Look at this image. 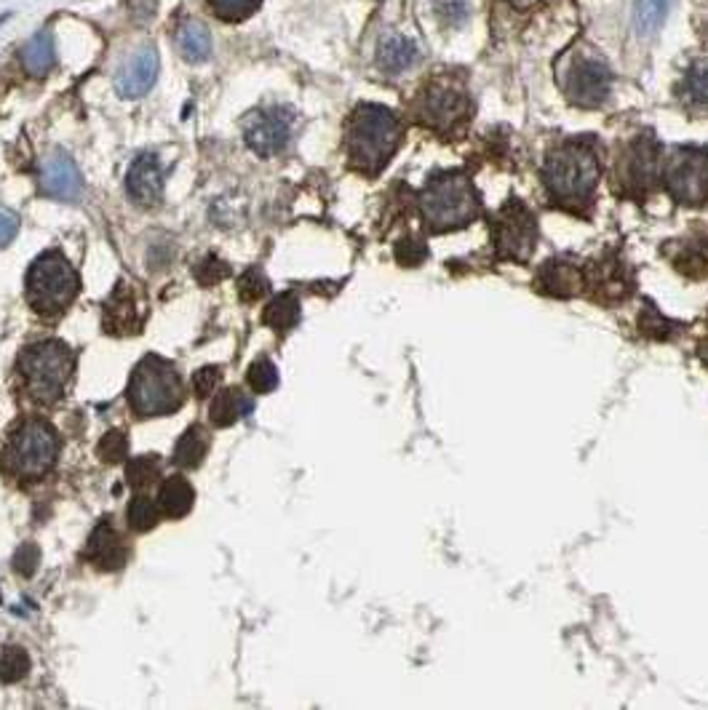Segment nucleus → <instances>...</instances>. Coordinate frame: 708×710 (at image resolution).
<instances>
[{
  "label": "nucleus",
  "mask_w": 708,
  "mask_h": 710,
  "mask_svg": "<svg viewBox=\"0 0 708 710\" xmlns=\"http://www.w3.org/2000/svg\"><path fill=\"white\" fill-rule=\"evenodd\" d=\"M142 321H145V310L137 302L134 286L120 284L107 299L105 308V323L113 334H134L140 332Z\"/></svg>",
  "instance_id": "a211bd4d"
},
{
  "label": "nucleus",
  "mask_w": 708,
  "mask_h": 710,
  "mask_svg": "<svg viewBox=\"0 0 708 710\" xmlns=\"http://www.w3.org/2000/svg\"><path fill=\"white\" fill-rule=\"evenodd\" d=\"M126 190L140 206H155L164 195V169L153 153L140 155L126 175Z\"/></svg>",
  "instance_id": "dca6fc26"
},
{
  "label": "nucleus",
  "mask_w": 708,
  "mask_h": 710,
  "mask_svg": "<svg viewBox=\"0 0 708 710\" xmlns=\"http://www.w3.org/2000/svg\"><path fill=\"white\" fill-rule=\"evenodd\" d=\"M543 182L556 204H585L598 182V160L583 142H567L545 158Z\"/></svg>",
  "instance_id": "f03ea898"
},
{
  "label": "nucleus",
  "mask_w": 708,
  "mask_h": 710,
  "mask_svg": "<svg viewBox=\"0 0 708 710\" xmlns=\"http://www.w3.org/2000/svg\"><path fill=\"white\" fill-rule=\"evenodd\" d=\"M30 673V655L22 646H5L0 651V681L14 684V681L25 679Z\"/></svg>",
  "instance_id": "c85d7f7f"
},
{
  "label": "nucleus",
  "mask_w": 708,
  "mask_h": 710,
  "mask_svg": "<svg viewBox=\"0 0 708 710\" xmlns=\"http://www.w3.org/2000/svg\"><path fill=\"white\" fill-rule=\"evenodd\" d=\"M160 476V460L155 454H147V457H134L126 465V481L134 489L150 487L153 481H158Z\"/></svg>",
  "instance_id": "c756f323"
},
{
  "label": "nucleus",
  "mask_w": 708,
  "mask_h": 710,
  "mask_svg": "<svg viewBox=\"0 0 708 710\" xmlns=\"http://www.w3.org/2000/svg\"><path fill=\"white\" fill-rule=\"evenodd\" d=\"M417 60H420L417 46H414L412 40L404 38V36L385 38L383 43H379V49H377V65L383 67L385 73H390V75H399V73L410 70V67Z\"/></svg>",
  "instance_id": "aec40b11"
},
{
  "label": "nucleus",
  "mask_w": 708,
  "mask_h": 710,
  "mask_svg": "<svg viewBox=\"0 0 708 710\" xmlns=\"http://www.w3.org/2000/svg\"><path fill=\"white\" fill-rule=\"evenodd\" d=\"M655 177H658V144H655L653 137L644 134L623 155L620 182H623L626 193L642 195L653 188Z\"/></svg>",
  "instance_id": "4468645a"
},
{
  "label": "nucleus",
  "mask_w": 708,
  "mask_h": 710,
  "mask_svg": "<svg viewBox=\"0 0 708 710\" xmlns=\"http://www.w3.org/2000/svg\"><path fill=\"white\" fill-rule=\"evenodd\" d=\"M613 89V70L596 56H583L564 75V91L569 102L580 107H598Z\"/></svg>",
  "instance_id": "9d476101"
},
{
  "label": "nucleus",
  "mask_w": 708,
  "mask_h": 710,
  "mask_svg": "<svg viewBox=\"0 0 708 710\" xmlns=\"http://www.w3.org/2000/svg\"><path fill=\"white\" fill-rule=\"evenodd\" d=\"M22 67L36 78H43L54 67V40H51L49 33H36L27 40L25 49H22Z\"/></svg>",
  "instance_id": "b1692460"
},
{
  "label": "nucleus",
  "mask_w": 708,
  "mask_h": 710,
  "mask_svg": "<svg viewBox=\"0 0 708 710\" xmlns=\"http://www.w3.org/2000/svg\"><path fill=\"white\" fill-rule=\"evenodd\" d=\"M177 49H180L182 60L190 62V65H201L211 56V33L204 22L198 20H185L180 25L175 36Z\"/></svg>",
  "instance_id": "6ab92c4d"
},
{
  "label": "nucleus",
  "mask_w": 708,
  "mask_h": 710,
  "mask_svg": "<svg viewBox=\"0 0 708 710\" xmlns=\"http://www.w3.org/2000/svg\"><path fill=\"white\" fill-rule=\"evenodd\" d=\"M193 500H195L193 487H190L185 478L175 476V478H169L164 487H160L158 507H160V513H164V516L182 518V516H188L190 511H193Z\"/></svg>",
  "instance_id": "5701e85b"
},
{
  "label": "nucleus",
  "mask_w": 708,
  "mask_h": 710,
  "mask_svg": "<svg viewBox=\"0 0 708 710\" xmlns=\"http://www.w3.org/2000/svg\"><path fill=\"white\" fill-rule=\"evenodd\" d=\"M249 388L255 392H270L279 388V369L270 361H257L249 366Z\"/></svg>",
  "instance_id": "2f4dec72"
},
{
  "label": "nucleus",
  "mask_w": 708,
  "mask_h": 710,
  "mask_svg": "<svg viewBox=\"0 0 708 710\" xmlns=\"http://www.w3.org/2000/svg\"><path fill=\"white\" fill-rule=\"evenodd\" d=\"M209 3L217 16H222V20L228 22H239L246 20L249 14H255L260 0H209Z\"/></svg>",
  "instance_id": "473e14b6"
},
{
  "label": "nucleus",
  "mask_w": 708,
  "mask_h": 710,
  "mask_svg": "<svg viewBox=\"0 0 708 710\" xmlns=\"http://www.w3.org/2000/svg\"><path fill=\"white\" fill-rule=\"evenodd\" d=\"M129 403L140 417H160L182 406V383L177 369L158 356H147L134 369Z\"/></svg>",
  "instance_id": "39448f33"
},
{
  "label": "nucleus",
  "mask_w": 708,
  "mask_h": 710,
  "mask_svg": "<svg viewBox=\"0 0 708 710\" xmlns=\"http://www.w3.org/2000/svg\"><path fill=\"white\" fill-rule=\"evenodd\" d=\"M514 3H519V0H514Z\"/></svg>",
  "instance_id": "79ce46f5"
},
{
  "label": "nucleus",
  "mask_w": 708,
  "mask_h": 710,
  "mask_svg": "<svg viewBox=\"0 0 708 710\" xmlns=\"http://www.w3.org/2000/svg\"><path fill=\"white\" fill-rule=\"evenodd\" d=\"M206 452H209V436H206L204 427H190L185 436L180 438L175 449V462L180 467H198L204 462Z\"/></svg>",
  "instance_id": "393cba45"
},
{
  "label": "nucleus",
  "mask_w": 708,
  "mask_h": 710,
  "mask_svg": "<svg viewBox=\"0 0 708 710\" xmlns=\"http://www.w3.org/2000/svg\"><path fill=\"white\" fill-rule=\"evenodd\" d=\"M538 244V222L532 211L522 206L519 201H509L494 217V246L500 257L527 262Z\"/></svg>",
  "instance_id": "1a4fd4ad"
},
{
  "label": "nucleus",
  "mask_w": 708,
  "mask_h": 710,
  "mask_svg": "<svg viewBox=\"0 0 708 710\" xmlns=\"http://www.w3.org/2000/svg\"><path fill=\"white\" fill-rule=\"evenodd\" d=\"M252 409H255V403H252L241 390H220L215 396V401H211L209 417L217 427H228L239 423L241 417H246Z\"/></svg>",
  "instance_id": "4be33fe9"
},
{
  "label": "nucleus",
  "mask_w": 708,
  "mask_h": 710,
  "mask_svg": "<svg viewBox=\"0 0 708 710\" xmlns=\"http://www.w3.org/2000/svg\"><path fill=\"white\" fill-rule=\"evenodd\" d=\"M20 233V217L9 209H0V249L9 246Z\"/></svg>",
  "instance_id": "a19ab883"
},
{
  "label": "nucleus",
  "mask_w": 708,
  "mask_h": 710,
  "mask_svg": "<svg viewBox=\"0 0 708 710\" xmlns=\"http://www.w3.org/2000/svg\"><path fill=\"white\" fill-rule=\"evenodd\" d=\"M297 319L299 302L295 294H279V297L268 305V310H265V323H268L270 328H275V332H286V328L295 326Z\"/></svg>",
  "instance_id": "cd10ccee"
},
{
  "label": "nucleus",
  "mask_w": 708,
  "mask_h": 710,
  "mask_svg": "<svg viewBox=\"0 0 708 710\" xmlns=\"http://www.w3.org/2000/svg\"><path fill=\"white\" fill-rule=\"evenodd\" d=\"M60 441L54 427L43 419H27L16 427L3 447V470L22 481H36L54 467Z\"/></svg>",
  "instance_id": "20e7f679"
},
{
  "label": "nucleus",
  "mask_w": 708,
  "mask_h": 710,
  "mask_svg": "<svg viewBox=\"0 0 708 710\" xmlns=\"http://www.w3.org/2000/svg\"><path fill=\"white\" fill-rule=\"evenodd\" d=\"M80 171L75 166V160L65 150H54L43 158L40 164V190L51 198H62V201H73L80 195Z\"/></svg>",
  "instance_id": "2eb2a0df"
},
{
  "label": "nucleus",
  "mask_w": 708,
  "mask_h": 710,
  "mask_svg": "<svg viewBox=\"0 0 708 710\" xmlns=\"http://www.w3.org/2000/svg\"><path fill=\"white\" fill-rule=\"evenodd\" d=\"M244 137L246 144L255 150L262 158H270V155L281 153V150L289 144L292 137V113L281 107L270 109H257L246 118L244 124Z\"/></svg>",
  "instance_id": "9b49d317"
},
{
  "label": "nucleus",
  "mask_w": 708,
  "mask_h": 710,
  "mask_svg": "<svg viewBox=\"0 0 708 710\" xmlns=\"http://www.w3.org/2000/svg\"><path fill=\"white\" fill-rule=\"evenodd\" d=\"M158 51H155V46L145 43L120 65L118 73H115V91H118L124 100H140V96H145L147 91L153 89L155 80H158Z\"/></svg>",
  "instance_id": "ddd939ff"
},
{
  "label": "nucleus",
  "mask_w": 708,
  "mask_h": 710,
  "mask_svg": "<svg viewBox=\"0 0 708 710\" xmlns=\"http://www.w3.org/2000/svg\"><path fill=\"white\" fill-rule=\"evenodd\" d=\"M420 118L439 131H449L468 113V96L452 83H430L417 102Z\"/></svg>",
  "instance_id": "f8f14e48"
},
{
  "label": "nucleus",
  "mask_w": 708,
  "mask_h": 710,
  "mask_svg": "<svg viewBox=\"0 0 708 710\" xmlns=\"http://www.w3.org/2000/svg\"><path fill=\"white\" fill-rule=\"evenodd\" d=\"M268 288H270L268 279H265L262 270H257V268L246 270V273L239 279V294L244 302H257V299L268 294Z\"/></svg>",
  "instance_id": "72a5a7b5"
},
{
  "label": "nucleus",
  "mask_w": 708,
  "mask_h": 710,
  "mask_svg": "<svg viewBox=\"0 0 708 710\" xmlns=\"http://www.w3.org/2000/svg\"><path fill=\"white\" fill-rule=\"evenodd\" d=\"M666 188L682 206H704L708 201V153L698 147H679L666 164Z\"/></svg>",
  "instance_id": "6e6552de"
},
{
  "label": "nucleus",
  "mask_w": 708,
  "mask_h": 710,
  "mask_svg": "<svg viewBox=\"0 0 708 710\" xmlns=\"http://www.w3.org/2000/svg\"><path fill=\"white\" fill-rule=\"evenodd\" d=\"M439 16L447 25H463L468 20V5H465V0H441Z\"/></svg>",
  "instance_id": "ea45409f"
},
{
  "label": "nucleus",
  "mask_w": 708,
  "mask_h": 710,
  "mask_svg": "<svg viewBox=\"0 0 708 710\" xmlns=\"http://www.w3.org/2000/svg\"><path fill=\"white\" fill-rule=\"evenodd\" d=\"M75 366L73 350L60 339L30 345L20 358V374L38 401H56Z\"/></svg>",
  "instance_id": "423d86ee"
},
{
  "label": "nucleus",
  "mask_w": 708,
  "mask_h": 710,
  "mask_svg": "<svg viewBox=\"0 0 708 710\" xmlns=\"http://www.w3.org/2000/svg\"><path fill=\"white\" fill-rule=\"evenodd\" d=\"M684 102L695 107L708 105V60H695L682 83Z\"/></svg>",
  "instance_id": "bb28decb"
},
{
  "label": "nucleus",
  "mask_w": 708,
  "mask_h": 710,
  "mask_svg": "<svg viewBox=\"0 0 708 710\" xmlns=\"http://www.w3.org/2000/svg\"><path fill=\"white\" fill-rule=\"evenodd\" d=\"M220 369L217 366H204L201 372H195L193 377V390L198 398H209L215 392L217 385H220Z\"/></svg>",
  "instance_id": "e433bc0d"
},
{
  "label": "nucleus",
  "mask_w": 708,
  "mask_h": 710,
  "mask_svg": "<svg viewBox=\"0 0 708 710\" xmlns=\"http://www.w3.org/2000/svg\"><path fill=\"white\" fill-rule=\"evenodd\" d=\"M78 273L60 251H46L27 273V299L38 313L54 315L65 310L78 294Z\"/></svg>",
  "instance_id": "0eeeda50"
},
{
  "label": "nucleus",
  "mask_w": 708,
  "mask_h": 710,
  "mask_svg": "<svg viewBox=\"0 0 708 710\" xmlns=\"http://www.w3.org/2000/svg\"><path fill=\"white\" fill-rule=\"evenodd\" d=\"M38 564H40V551H38V545H33V542H27V545H22L20 551H16V556H14V569L20 571V575L30 577L33 571H36Z\"/></svg>",
  "instance_id": "4c0bfd02"
},
{
  "label": "nucleus",
  "mask_w": 708,
  "mask_h": 710,
  "mask_svg": "<svg viewBox=\"0 0 708 710\" xmlns=\"http://www.w3.org/2000/svg\"><path fill=\"white\" fill-rule=\"evenodd\" d=\"M538 288L545 294H556V297H569L580 288V270L562 262V259H554L538 275Z\"/></svg>",
  "instance_id": "412c9836"
},
{
  "label": "nucleus",
  "mask_w": 708,
  "mask_h": 710,
  "mask_svg": "<svg viewBox=\"0 0 708 710\" xmlns=\"http://www.w3.org/2000/svg\"><path fill=\"white\" fill-rule=\"evenodd\" d=\"M396 259H399L404 268H414V264H420L425 259V246L420 244V241H401V244L396 246Z\"/></svg>",
  "instance_id": "58836bf2"
},
{
  "label": "nucleus",
  "mask_w": 708,
  "mask_h": 710,
  "mask_svg": "<svg viewBox=\"0 0 708 710\" xmlns=\"http://www.w3.org/2000/svg\"><path fill=\"white\" fill-rule=\"evenodd\" d=\"M126 454H129V441L120 430H111L100 441V457L107 462H124Z\"/></svg>",
  "instance_id": "c9c22d12"
},
{
  "label": "nucleus",
  "mask_w": 708,
  "mask_h": 710,
  "mask_svg": "<svg viewBox=\"0 0 708 710\" xmlns=\"http://www.w3.org/2000/svg\"><path fill=\"white\" fill-rule=\"evenodd\" d=\"M401 142V124L396 113L383 105L356 107L348 124V153L356 169L377 175Z\"/></svg>",
  "instance_id": "f257e3e1"
},
{
  "label": "nucleus",
  "mask_w": 708,
  "mask_h": 710,
  "mask_svg": "<svg viewBox=\"0 0 708 710\" xmlns=\"http://www.w3.org/2000/svg\"><path fill=\"white\" fill-rule=\"evenodd\" d=\"M158 516H160L158 502L150 500L147 494H137V498L131 500L129 505L131 529H137V532H147V529H153L155 524H158Z\"/></svg>",
  "instance_id": "7c9ffc66"
},
{
  "label": "nucleus",
  "mask_w": 708,
  "mask_h": 710,
  "mask_svg": "<svg viewBox=\"0 0 708 710\" xmlns=\"http://www.w3.org/2000/svg\"><path fill=\"white\" fill-rule=\"evenodd\" d=\"M671 0H636L634 25L639 36H655L669 16Z\"/></svg>",
  "instance_id": "a878e982"
},
{
  "label": "nucleus",
  "mask_w": 708,
  "mask_h": 710,
  "mask_svg": "<svg viewBox=\"0 0 708 710\" xmlns=\"http://www.w3.org/2000/svg\"><path fill=\"white\" fill-rule=\"evenodd\" d=\"M420 211L436 233L465 228L479 217V195L468 177L460 171H445L425 184L420 195Z\"/></svg>",
  "instance_id": "7ed1b4c3"
},
{
  "label": "nucleus",
  "mask_w": 708,
  "mask_h": 710,
  "mask_svg": "<svg viewBox=\"0 0 708 710\" xmlns=\"http://www.w3.org/2000/svg\"><path fill=\"white\" fill-rule=\"evenodd\" d=\"M86 558H89L91 564H96L100 569H107V571H115L120 569L126 564V558H129V551H126L124 540H120V534L115 532L111 521H102L100 527L94 529L89 537V542H86Z\"/></svg>",
  "instance_id": "f3484780"
},
{
  "label": "nucleus",
  "mask_w": 708,
  "mask_h": 710,
  "mask_svg": "<svg viewBox=\"0 0 708 710\" xmlns=\"http://www.w3.org/2000/svg\"><path fill=\"white\" fill-rule=\"evenodd\" d=\"M228 275H230V268L217 257H206L195 264V281H198L201 286H215L228 279Z\"/></svg>",
  "instance_id": "f704fd0d"
}]
</instances>
